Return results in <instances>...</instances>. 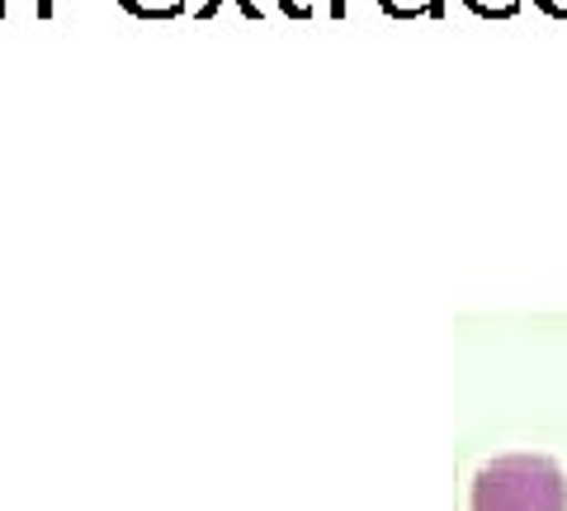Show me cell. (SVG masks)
I'll list each match as a JSON object with an SVG mask.
<instances>
[{"label": "cell", "mask_w": 567, "mask_h": 511, "mask_svg": "<svg viewBox=\"0 0 567 511\" xmlns=\"http://www.w3.org/2000/svg\"><path fill=\"white\" fill-rule=\"evenodd\" d=\"M331 14H336V20H341V14H346V0H331V6H327Z\"/></svg>", "instance_id": "7"}, {"label": "cell", "mask_w": 567, "mask_h": 511, "mask_svg": "<svg viewBox=\"0 0 567 511\" xmlns=\"http://www.w3.org/2000/svg\"><path fill=\"white\" fill-rule=\"evenodd\" d=\"M123 10H133L137 20H175L185 10V0H118Z\"/></svg>", "instance_id": "2"}, {"label": "cell", "mask_w": 567, "mask_h": 511, "mask_svg": "<svg viewBox=\"0 0 567 511\" xmlns=\"http://www.w3.org/2000/svg\"><path fill=\"white\" fill-rule=\"evenodd\" d=\"M388 14H440V0H379Z\"/></svg>", "instance_id": "3"}, {"label": "cell", "mask_w": 567, "mask_h": 511, "mask_svg": "<svg viewBox=\"0 0 567 511\" xmlns=\"http://www.w3.org/2000/svg\"><path fill=\"white\" fill-rule=\"evenodd\" d=\"M468 6L477 14H511V10H516V0H468Z\"/></svg>", "instance_id": "6"}, {"label": "cell", "mask_w": 567, "mask_h": 511, "mask_svg": "<svg viewBox=\"0 0 567 511\" xmlns=\"http://www.w3.org/2000/svg\"><path fill=\"white\" fill-rule=\"evenodd\" d=\"M468 511H567V469L548 454H496L473 473Z\"/></svg>", "instance_id": "1"}, {"label": "cell", "mask_w": 567, "mask_h": 511, "mask_svg": "<svg viewBox=\"0 0 567 511\" xmlns=\"http://www.w3.org/2000/svg\"><path fill=\"white\" fill-rule=\"evenodd\" d=\"M14 10H29V14H52V0H0V20H6V14H14Z\"/></svg>", "instance_id": "5"}, {"label": "cell", "mask_w": 567, "mask_h": 511, "mask_svg": "<svg viewBox=\"0 0 567 511\" xmlns=\"http://www.w3.org/2000/svg\"><path fill=\"white\" fill-rule=\"evenodd\" d=\"M233 6L246 14V20H260V14H265V6H260V0H233ZM218 10H223V0H204L199 20H213V14H218Z\"/></svg>", "instance_id": "4"}]
</instances>
